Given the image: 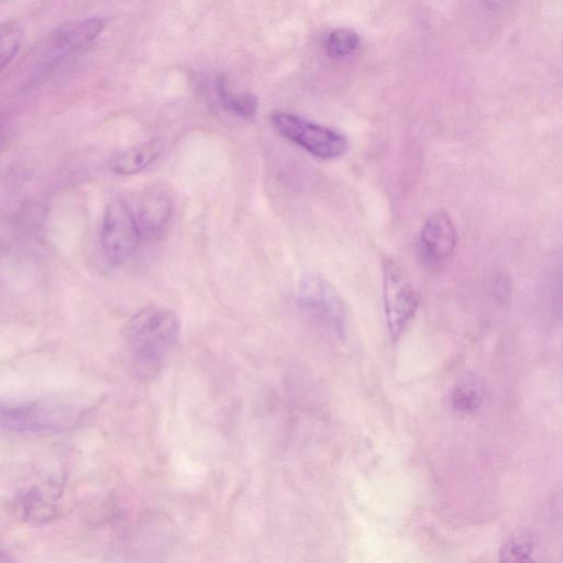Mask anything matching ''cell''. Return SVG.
I'll use <instances>...</instances> for the list:
<instances>
[{
    "label": "cell",
    "mask_w": 563,
    "mask_h": 563,
    "mask_svg": "<svg viewBox=\"0 0 563 563\" xmlns=\"http://www.w3.org/2000/svg\"><path fill=\"white\" fill-rule=\"evenodd\" d=\"M180 324L168 309L148 306L134 313L123 329L125 358L130 374L139 383H150L161 373L164 360L178 341Z\"/></svg>",
    "instance_id": "obj_1"
},
{
    "label": "cell",
    "mask_w": 563,
    "mask_h": 563,
    "mask_svg": "<svg viewBox=\"0 0 563 563\" xmlns=\"http://www.w3.org/2000/svg\"><path fill=\"white\" fill-rule=\"evenodd\" d=\"M75 405L37 399L0 405V429L19 434H49L66 431L79 420Z\"/></svg>",
    "instance_id": "obj_2"
},
{
    "label": "cell",
    "mask_w": 563,
    "mask_h": 563,
    "mask_svg": "<svg viewBox=\"0 0 563 563\" xmlns=\"http://www.w3.org/2000/svg\"><path fill=\"white\" fill-rule=\"evenodd\" d=\"M297 301L302 311L338 336L346 329L343 301L334 287L317 274H305L298 284Z\"/></svg>",
    "instance_id": "obj_3"
},
{
    "label": "cell",
    "mask_w": 563,
    "mask_h": 563,
    "mask_svg": "<svg viewBox=\"0 0 563 563\" xmlns=\"http://www.w3.org/2000/svg\"><path fill=\"white\" fill-rule=\"evenodd\" d=\"M272 122L283 136L317 157L335 158L347 150V140L342 133L298 115L276 112Z\"/></svg>",
    "instance_id": "obj_4"
},
{
    "label": "cell",
    "mask_w": 563,
    "mask_h": 563,
    "mask_svg": "<svg viewBox=\"0 0 563 563\" xmlns=\"http://www.w3.org/2000/svg\"><path fill=\"white\" fill-rule=\"evenodd\" d=\"M141 233L135 216L120 199L112 200L106 208L101 232V251L109 263L121 265L136 251Z\"/></svg>",
    "instance_id": "obj_5"
},
{
    "label": "cell",
    "mask_w": 563,
    "mask_h": 563,
    "mask_svg": "<svg viewBox=\"0 0 563 563\" xmlns=\"http://www.w3.org/2000/svg\"><path fill=\"white\" fill-rule=\"evenodd\" d=\"M383 298L388 332L396 340L418 307V294L406 273L394 262L384 264Z\"/></svg>",
    "instance_id": "obj_6"
},
{
    "label": "cell",
    "mask_w": 563,
    "mask_h": 563,
    "mask_svg": "<svg viewBox=\"0 0 563 563\" xmlns=\"http://www.w3.org/2000/svg\"><path fill=\"white\" fill-rule=\"evenodd\" d=\"M62 488L53 481L33 483L16 493L13 510L31 523H46L57 517Z\"/></svg>",
    "instance_id": "obj_7"
},
{
    "label": "cell",
    "mask_w": 563,
    "mask_h": 563,
    "mask_svg": "<svg viewBox=\"0 0 563 563\" xmlns=\"http://www.w3.org/2000/svg\"><path fill=\"white\" fill-rule=\"evenodd\" d=\"M104 22L100 18L73 20L56 29L44 45L45 63H54L85 47L102 32Z\"/></svg>",
    "instance_id": "obj_8"
},
{
    "label": "cell",
    "mask_w": 563,
    "mask_h": 563,
    "mask_svg": "<svg viewBox=\"0 0 563 563\" xmlns=\"http://www.w3.org/2000/svg\"><path fill=\"white\" fill-rule=\"evenodd\" d=\"M456 246V230L448 212L439 210L424 222L420 233V250L430 263H440L452 255Z\"/></svg>",
    "instance_id": "obj_9"
},
{
    "label": "cell",
    "mask_w": 563,
    "mask_h": 563,
    "mask_svg": "<svg viewBox=\"0 0 563 563\" xmlns=\"http://www.w3.org/2000/svg\"><path fill=\"white\" fill-rule=\"evenodd\" d=\"M172 216L169 196L159 188H151L143 194L135 220L142 238L158 236Z\"/></svg>",
    "instance_id": "obj_10"
},
{
    "label": "cell",
    "mask_w": 563,
    "mask_h": 563,
    "mask_svg": "<svg viewBox=\"0 0 563 563\" xmlns=\"http://www.w3.org/2000/svg\"><path fill=\"white\" fill-rule=\"evenodd\" d=\"M162 152L158 141L142 143L118 154L110 162V168L119 175H133L146 168Z\"/></svg>",
    "instance_id": "obj_11"
},
{
    "label": "cell",
    "mask_w": 563,
    "mask_h": 563,
    "mask_svg": "<svg viewBox=\"0 0 563 563\" xmlns=\"http://www.w3.org/2000/svg\"><path fill=\"white\" fill-rule=\"evenodd\" d=\"M484 386L482 380L473 374L462 377L454 386L451 394V405L455 412L470 415L482 405Z\"/></svg>",
    "instance_id": "obj_12"
},
{
    "label": "cell",
    "mask_w": 563,
    "mask_h": 563,
    "mask_svg": "<svg viewBox=\"0 0 563 563\" xmlns=\"http://www.w3.org/2000/svg\"><path fill=\"white\" fill-rule=\"evenodd\" d=\"M358 44L360 36L355 31L347 27H339L329 34L325 48L331 58L342 59L354 53Z\"/></svg>",
    "instance_id": "obj_13"
},
{
    "label": "cell",
    "mask_w": 563,
    "mask_h": 563,
    "mask_svg": "<svg viewBox=\"0 0 563 563\" xmlns=\"http://www.w3.org/2000/svg\"><path fill=\"white\" fill-rule=\"evenodd\" d=\"M220 98L223 104L235 115L250 119L255 115L258 101L251 93H232L228 90L224 79L219 82Z\"/></svg>",
    "instance_id": "obj_14"
},
{
    "label": "cell",
    "mask_w": 563,
    "mask_h": 563,
    "mask_svg": "<svg viewBox=\"0 0 563 563\" xmlns=\"http://www.w3.org/2000/svg\"><path fill=\"white\" fill-rule=\"evenodd\" d=\"M23 33L16 23L0 25V73L16 55L22 43Z\"/></svg>",
    "instance_id": "obj_15"
},
{
    "label": "cell",
    "mask_w": 563,
    "mask_h": 563,
    "mask_svg": "<svg viewBox=\"0 0 563 563\" xmlns=\"http://www.w3.org/2000/svg\"><path fill=\"white\" fill-rule=\"evenodd\" d=\"M499 563H536L527 543L509 540L499 551Z\"/></svg>",
    "instance_id": "obj_16"
},
{
    "label": "cell",
    "mask_w": 563,
    "mask_h": 563,
    "mask_svg": "<svg viewBox=\"0 0 563 563\" xmlns=\"http://www.w3.org/2000/svg\"><path fill=\"white\" fill-rule=\"evenodd\" d=\"M494 288H495V292L497 295H501V296H505L506 295V290H507V283L506 280H504L503 278H498L495 284H494Z\"/></svg>",
    "instance_id": "obj_17"
},
{
    "label": "cell",
    "mask_w": 563,
    "mask_h": 563,
    "mask_svg": "<svg viewBox=\"0 0 563 563\" xmlns=\"http://www.w3.org/2000/svg\"><path fill=\"white\" fill-rule=\"evenodd\" d=\"M0 563H14L13 560L0 550Z\"/></svg>",
    "instance_id": "obj_18"
}]
</instances>
